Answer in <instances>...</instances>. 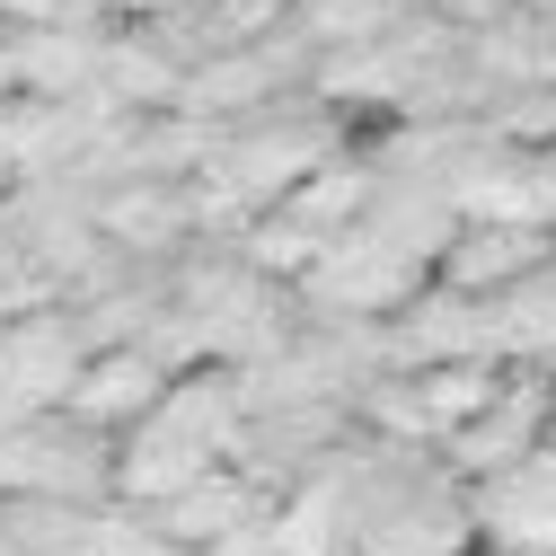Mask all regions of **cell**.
<instances>
[{
	"label": "cell",
	"mask_w": 556,
	"mask_h": 556,
	"mask_svg": "<svg viewBox=\"0 0 556 556\" xmlns=\"http://www.w3.org/2000/svg\"><path fill=\"white\" fill-rule=\"evenodd\" d=\"M98 80L132 106V115H160V106H177L186 98V62L132 18V27H106V62H98Z\"/></svg>",
	"instance_id": "obj_6"
},
{
	"label": "cell",
	"mask_w": 556,
	"mask_h": 556,
	"mask_svg": "<svg viewBox=\"0 0 556 556\" xmlns=\"http://www.w3.org/2000/svg\"><path fill=\"white\" fill-rule=\"evenodd\" d=\"M168 389H177V371L151 354V344H106V354H89V371H80V389H72V415L115 433V425H142Z\"/></svg>",
	"instance_id": "obj_3"
},
{
	"label": "cell",
	"mask_w": 556,
	"mask_h": 556,
	"mask_svg": "<svg viewBox=\"0 0 556 556\" xmlns=\"http://www.w3.org/2000/svg\"><path fill=\"white\" fill-rule=\"evenodd\" d=\"M547 433H556V389H547V363H521V371H504L495 406H485L477 425H459L442 451H451V468H459V477H513L521 459H539V451H547Z\"/></svg>",
	"instance_id": "obj_1"
},
{
	"label": "cell",
	"mask_w": 556,
	"mask_h": 556,
	"mask_svg": "<svg viewBox=\"0 0 556 556\" xmlns=\"http://www.w3.org/2000/svg\"><path fill=\"white\" fill-rule=\"evenodd\" d=\"M495 327L513 363H556V256L539 274H521L513 292H495Z\"/></svg>",
	"instance_id": "obj_8"
},
{
	"label": "cell",
	"mask_w": 556,
	"mask_h": 556,
	"mask_svg": "<svg viewBox=\"0 0 556 556\" xmlns=\"http://www.w3.org/2000/svg\"><path fill=\"white\" fill-rule=\"evenodd\" d=\"M194 556H292V547H283V530H274V521L256 513V521H239L230 539H213V547H194Z\"/></svg>",
	"instance_id": "obj_12"
},
{
	"label": "cell",
	"mask_w": 556,
	"mask_h": 556,
	"mask_svg": "<svg viewBox=\"0 0 556 556\" xmlns=\"http://www.w3.org/2000/svg\"><path fill=\"white\" fill-rule=\"evenodd\" d=\"M292 18H301L318 45H371V36H389V27H397L389 0H301Z\"/></svg>",
	"instance_id": "obj_10"
},
{
	"label": "cell",
	"mask_w": 556,
	"mask_h": 556,
	"mask_svg": "<svg viewBox=\"0 0 556 556\" xmlns=\"http://www.w3.org/2000/svg\"><path fill=\"white\" fill-rule=\"evenodd\" d=\"M98 230H106L115 248H132L142 265H160L168 248L194 239V222H186V177H151V168H132V177L98 186Z\"/></svg>",
	"instance_id": "obj_2"
},
{
	"label": "cell",
	"mask_w": 556,
	"mask_h": 556,
	"mask_svg": "<svg viewBox=\"0 0 556 556\" xmlns=\"http://www.w3.org/2000/svg\"><path fill=\"white\" fill-rule=\"evenodd\" d=\"M27 89V62H18V27H0V106Z\"/></svg>",
	"instance_id": "obj_13"
},
{
	"label": "cell",
	"mask_w": 556,
	"mask_h": 556,
	"mask_svg": "<svg viewBox=\"0 0 556 556\" xmlns=\"http://www.w3.org/2000/svg\"><path fill=\"white\" fill-rule=\"evenodd\" d=\"M547 256H556V230H530V222H459V239H451V256L433 274L459 283V292H513L521 274H539Z\"/></svg>",
	"instance_id": "obj_4"
},
{
	"label": "cell",
	"mask_w": 556,
	"mask_h": 556,
	"mask_svg": "<svg viewBox=\"0 0 556 556\" xmlns=\"http://www.w3.org/2000/svg\"><path fill=\"white\" fill-rule=\"evenodd\" d=\"M0 27H10V10H0Z\"/></svg>",
	"instance_id": "obj_16"
},
{
	"label": "cell",
	"mask_w": 556,
	"mask_h": 556,
	"mask_svg": "<svg viewBox=\"0 0 556 556\" xmlns=\"http://www.w3.org/2000/svg\"><path fill=\"white\" fill-rule=\"evenodd\" d=\"M10 186H18V177H10V160H0V194H10Z\"/></svg>",
	"instance_id": "obj_15"
},
{
	"label": "cell",
	"mask_w": 556,
	"mask_h": 556,
	"mask_svg": "<svg viewBox=\"0 0 556 556\" xmlns=\"http://www.w3.org/2000/svg\"><path fill=\"white\" fill-rule=\"evenodd\" d=\"M256 513H265V485H256L248 468H230V459H222V468H203L186 495H168L151 521H160L177 547H213V539H230V530H239V521H256Z\"/></svg>",
	"instance_id": "obj_5"
},
{
	"label": "cell",
	"mask_w": 556,
	"mask_h": 556,
	"mask_svg": "<svg viewBox=\"0 0 556 556\" xmlns=\"http://www.w3.org/2000/svg\"><path fill=\"white\" fill-rule=\"evenodd\" d=\"M433 10L459 27V36H485V27H504V18H521L530 0H433Z\"/></svg>",
	"instance_id": "obj_11"
},
{
	"label": "cell",
	"mask_w": 556,
	"mask_h": 556,
	"mask_svg": "<svg viewBox=\"0 0 556 556\" xmlns=\"http://www.w3.org/2000/svg\"><path fill=\"white\" fill-rule=\"evenodd\" d=\"M0 556H18V530H10V504H0Z\"/></svg>",
	"instance_id": "obj_14"
},
{
	"label": "cell",
	"mask_w": 556,
	"mask_h": 556,
	"mask_svg": "<svg viewBox=\"0 0 556 556\" xmlns=\"http://www.w3.org/2000/svg\"><path fill=\"white\" fill-rule=\"evenodd\" d=\"M18 62H27V89L36 98H80L106 62V36L89 27H18Z\"/></svg>",
	"instance_id": "obj_7"
},
{
	"label": "cell",
	"mask_w": 556,
	"mask_h": 556,
	"mask_svg": "<svg viewBox=\"0 0 556 556\" xmlns=\"http://www.w3.org/2000/svg\"><path fill=\"white\" fill-rule=\"evenodd\" d=\"M415 389H425V406H433V433L451 442L459 425H477V415L495 406L504 363H425V371H415Z\"/></svg>",
	"instance_id": "obj_9"
}]
</instances>
